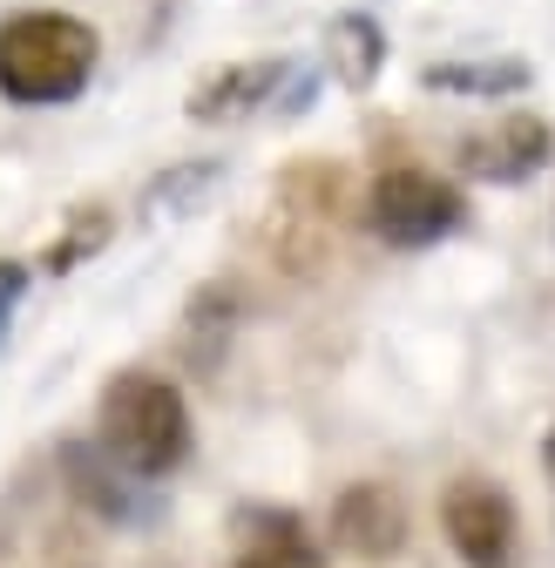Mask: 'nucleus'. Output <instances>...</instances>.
Wrapping results in <instances>:
<instances>
[{"label":"nucleus","mask_w":555,"mask_h":568,"mask_svg":"<svg viewBox=\"0 0 555 568\" xmlns=\"http://www.w3.org/2000/svg\"><path fill=\"white\" fill-rule=\"evenodd\" d=\"M102 34L61 8H21L0 21V95L21 109L75 102L95 82Z\"/></svg>","instance_id":"obj_1"},{"label":"nucleus","mask_w":555,"mask_h":568,"mask_svg":"<svg viewBox=\"0 0 555 568\" xmlns=\"http://www.w3.org/2000/svg\"><path fill=\"white\" fill-rule=\"evenodd\" d=\"M95 440L143 480H163L190 460V406L170 379L150 373H115L102 386V413H95Z\"/></svg>","instance_id":"obj_2"},{"label":"nucleus","mask_w":555,"mask_h":568,"mask_svg":"<svg viewBox=\"0 0 555 568\" xmlns=\"http://www.w3.org/2000/svg\"><path fill=\"white\" fill-rule=\"evenodd\" d=\"M366 224L393 251H427V244H441V237H454L467 224V196L447 176H434V170L393 163L366 190Z\"/></svg>","instance_id":"obj_3"},{"label":"nucleus","mask_w":555,"mask_h":568,"mask_svg":"<svg viewBox=\"0 0 555 568\" xmlns=\"http://www.w3.org/2000/svg\"><path fill=\"white\" fill-rule=\"evenodd\" d=\"M441 535L461 555V568H515L522 561L515 501H508L495 480H481V474L447 480V494H441Z\"/></svg>","instance_id":"obj_4"},{"label":"nucleus","mask_w":555,"mask_h":568,"mask_svg":"<svg viewBox=\"0 0 555 568\" xmlns=\"http://www.w3.org/2000/svg\"><path fill=\"white\" fill-rule=\"evenodd\" d=\"M61 480L75 494V508H89L95 521H115V528H150L163 508L143 494V474H129L102 440H68L61 447Z\"/></svg>","instance_id":"obj_5"},{"label":"nucleus","mask_w":555,"mask_h":568,"mask_svg":"<svg viewBox=\"0 0 555 568\" xmlns=\"http://www.w3.org/2000/svg\"><path fill=\"white\" fill-rule=\"evenodd\" d=\"M332 548L353 561H393L406 548V501L386 480H353L332 501Z\"/></svg>","instance_id":"obj_6"},{"label":"nucleus","mask_w":555,"mask_h":568,"mask_svg":"<svg viewBox=\"0 0 555 568\" xmlns=\"http://www.w3.org/2000/svg\"><path fill=\"white\" fill-rule=\"evenodd\" d=\"M548 122L542 115H502V122H488V129H474L461 150H454V170L461 176H474V183H528L542 163H548Z\"/></svg>","instance_id":"obj_7"},{"label":"nucleus","mask_w":555,"mask_h":568,"mask_svg":"<svg viewBox=\"0 0 555 568\" xmlns=\"http://www.w3.org/2000/svg\"><path fill=\"white\" fill-rule=\"evenodd\" d=\"M285 75H292V61H278V54L224 61V68H211V75L183 95V115L190 122H244V115H258L278 95V82H285Z\"/></svg>","instance_id":"obj_8"},{"label":"nucleus","mask_w":555,"mask_h":568,"mask_svg":"<svg viewBox=\"0 0 555 568\" xmlns=\"http://www.w3.org/2000/svg\"><path fill=\"white\" fill-rule=\"evenodd\" d=\"M231 535H238L231 568H319V548H312L305 521L285 515V508H238Z\"/></svg>","instance_id":"obj_9"},{"label":"nucleus","mask_w":555,"mask_h":568,"mask_svg":"<svg viewBox=\"0 0 555 568\" xmlns=\"http://www.w3.org/2000/svg\"><path fill=\"white\" fill-rule=\"evenodd\" d=\"M325 68L345 89H373V75L386 68V28L373 14H339L325 28Z\"/></svg>","instance_id":"obj_10"},{"label":"nucleus","mask_w":555,"mask_h":568,"mask_svg":"<svg viewBox=\"0 0 555 568\" xmlns=\"http://www.w3.org/2000/svg\"><path fill=\"white\" fill-rule=\"evenodd\" d=\"M421 82L434 95H515L528 89V61L522 54H495V61H434L421 68Z\"/></svg>","instance_id":"obj_11"},{"label":"nucleus","mask_w":555,"mask_h":568,"mask_svg":"<svg viewBox=\"0 0 555 568\" xmlns=\"http://www.w3.org/2000/svg\"><path fill=\"white\" fill-rule=\"evenodd\" d=\"M183 332H190V359L196 366H218L224 345H231V332H238V292H231V284L196 292L190 312H183Z\"/></svg>","instance_id":"obj_12"},{"label":"nucleus","mask_w":555,"mask_h":568,"mask_svg":"<svg viewBox=\"0 0 555 568\" xmlns=\"http://www.w3.org/2000/svg\"><path fill=\"white\" fill-rule=\"evenodd\" d=\"M218 176H224V163H183V170H170V176L143 196V210H157V217H176V210H190L196 196H211Z\"/></svg>","instance_id":"obj_13"},{"label":"nucleus","mask_w":555,"mask_h":568,"mask_svg":"<svg viewBox=\"0 0 555 568\" xmlns=\"http://www.w3.org/2000/svg\"><path fill=\"white\" fill-rule=\"evenodd\" d=\"M109 231H115V217L102 203H89V210H75V217H68V237L48 251V271H75L82 257H95L102 244H109Z\"/></svg>","instance_id":"obj_14"},{"label":"nucleus","mask_w":555,"mask_h":568,"mask_svg":"<svg viewBox=\"0 0 555 568\" xmlns=\"http://www.w3.org/2000/svg\"><path fill=\"white\" fill-rule=\"evenodd\" d=\"M28 284H34V271H28L21 257H0V312H8V305L28 292Z\"/></svg>","instance_id":"obj_15"}]
</instances>
